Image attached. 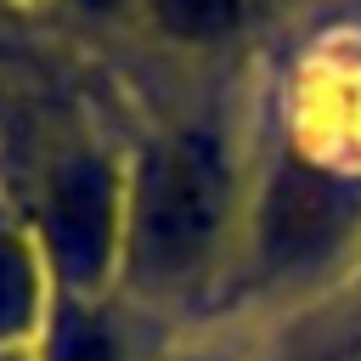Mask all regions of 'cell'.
Segmentation results:
<instances>
[{"mask_svg":"<svg viewBox=\"0 0 361 361\" xmlns=\"http://www.w3.org/2000/svg\"><path fill=\"white\" fill-rule=\"evenodd\" d=\"M237 220V164L214 130H180L147 152L130 214L124 259L130 276L152 293L192 288L226 248Z\"/></svg>","mask_w":361,"mask_h":361,"instance_id":"obj_1","label":"cell"},{"mask_svg":"<svg viewBox=\"0 0 361 361\" xmlns=\"http://www.w3.org/2000/svg\"><path fill=\"white\" fill-rule=\"evenodd\" d=\"M355 259H361V180L305 152H282L248 220L254 276L265 288L310 293L333 276L350 282Z\"/></svg>","mask_w":361,"mask_h":361,"instance_id":"obj_2","label":"cell"},{"mask_svg":"<svg viewBox=\"0 0 361 361\" xmlns=\"http://www.w3.org/2000/svg\"><path fill=\"white\" fill-rule=\"evenodd\" d=\"M45 237L68 282L90 288L113 265L118 243V186L102 158H68L45 197Z\"/></svg>","mask_w":361,"mask_h":361,"instance_id":"obj_3","label":"cell"},{"mask_svg":"<svg viewBox=\"0 0 361 361\" xmlns=\"http://www.w3.org/2000/svg\"><path fill=\"white\" fill-rule=\"evenodd\" d=\"M265 361H361V288L344 282L265 350Z\"/></svg>","mask_w":361,"mask_h":361,"instance_id":"obj_4","label":"cell"},{"mask_svg":"<svg viewBox=\"0 0 361 361\" xmlns=\"http://www.w3.org/2000/svg\"><path fill=\"white\" fill-rule=\"evenodd\" d=\"M147 11L169 39L186 45H214L243 23V0H147Z\"/></svg>","mask_w":361,"mask_h":361,"instance_id":"obj_5","label":"cell"},{"mask_svg":"<svg viewBox=\"0 0 361 361\" xmlns=\"http://www.w3.org/2000/svg\"><path fill=\"white\" fill-rule=\"evenodd\" d=\"M34 293H39V276H34V254L0 231V338L23 333L28 316H34Z\"/></svg>","mask_w":361,"mask_h":361,"instance_id":"obj_6","label":"cell"},{"mask_svg":"<svg viewBox=\"0 0 361 361\" xmlns=\"http://www.w3.org/2000/svg\"><path fill=\"white\" fill-rule=\"evenodd\" d=\"M51 361H124L118 333L90 316V310H62L56 333H51Z\"/></svg>","mask_w":361,"mask_h":361,"instance_id":"obj_7","label":"cell"},{"mask_svg":"<svg viewBox=\"0 0 361 361\" xmlns=\"http://www.w3.org/2000/svg\"><path fill=\"white\" fill-rule=\"evenodd\" d=\"M90 6H113V0H90Z\"/></svg>","mask_w":361,"mask_h":361,"instance_id":"obj_8","label":"cell"},{"mask_svg":"<svg viewBox=\"0 0 361 361\" xmlns=\"http://www.w3.org/2000/svg\"><path fill=\"white\" fill-rule=\"evenodd\" d=\"M192 361H214V355H192Z\"/></svg>","mask_w":361,"mask_h":361,"instance_id":"obj_9","label":"cell"},{"mask_svg":"<svg viewBox=\"0 0 361 361\" xmlns=\"http://www.w3.org/2000/svg\"><path fill=\"white\" fill-rule=\"evenodd\" d=\"M0 361H11V355H0Z\"/></svg>","mask_w":361,"mask_h":361,"instance_id":"obj_10","label":"cell"}]
</instances>
